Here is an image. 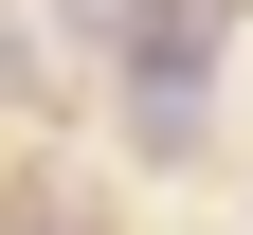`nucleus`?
I'll list each match as a JSON object with an SVG mask.
<instances>
[{
	"label": "nucleus",
	"mask_w": 253,
	"mask_h": 235,
	"mask_svg": "<svg viewBox=\"0 0 253 235\" xmlns=\"http://www.w3.org/2000/svg\"><path fill=\"white\" fill-rule=\"evenodd\" d=\"M126 145L145 163H199V91H126Z\"/></svg>",
	"instance_id": "f03ea898"
},
{
	"label": "nucleus",
	"mask_w": 253,
	"mask_h": 235,
	"mask_svg": "<svg viewBox=\"0 0 253 235\" xmlns=\"http://www.w3.org/2000/svg\"><path fill=\"white\" fill-rule=\"evenodd\" d=\"M199 54H217V0H145L126 18V91H199Z\"/></svg>",
	"instance_id": "f257e3e1"
}]
</instances>
